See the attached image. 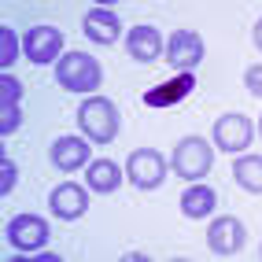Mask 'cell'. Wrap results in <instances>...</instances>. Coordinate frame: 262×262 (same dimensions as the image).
<instances>
[{"instance_id": "cell-1", "label": "cell", "mask_w": 262, "mask_h": 262, "mask_svg": "<svg viewBox=\"0 0 262 262\" xmlns=\"http://www.w3.org/2000/svg\"><path fill=\"white\" fill-rule=\"evenodd\" d=\"M118 122H122L118 107L107 96H89L78 107V129L85 133V141H93V144H111L118 137Z\"/></svg>"}, {"instance_id": "cell-2", "label": "cell", "mask_w": 262, "mask_h": 262, "mask_svg": "<svg viewBox=\"0 0 262 262\" xmlns=\"http://www.w3.org/2000/svg\"><path fill=\"white\" fill-rule=\"evenodd\" d=\"M56 81L67 93H96L100 81H103V71H100V63L93 56H85V52H67V56H59V63H56Z\"/></svg>"}, {"instance_id": "cell-3", "label": "cell", "mask_w": 262, "mask_h": 262, "mask_svg": "<svg viewBox=\"0 0 262 262\" xmlns=\"http://www.w3.org/2000/svg\"><path fill=\"white\" fill-rule=\"evenodd\" d=\"M173 173L185 181H200L203 173H211L214 166V148L203 141V137H185V141H178V148H173Z\"/></svg>"}, {"instance_id": "cell-4", "label": "cell", "mask_w": 262, "mask_h": 262, "mask_svg": "<svg viewBox=\"0 0 262 262\" xmlns=\"http://www.w3.org/2000/svg\"><path fill=\"white\" fill-rule=\"evenodd\" d=\"M166 170H170V163L155 148H137L129 159H126V173H129V181L141 188V192L159 188L166 181Z\"/></svg>"}, {"instance_id": "cell-5", "label": "cell", "mask_w": 262, "mask_h": 262, "mask_svg": "<svg viewBox=\"0 0 262 262\" xmlns=\"http://www.w3.org/2000/svg\"><path fill=\"white\" fill-rule=\"evenodd\" d=\"M244 244H248V229H244V222L236 214H222L207 225V248L222 258H233L244 251Z\"/></svg>"}, {"instance_id": "cell-6", "label": "cell", "mask_w": 262, "mask_h": 262, "mask_svg": "<svg viewBox=\"0 0 262 262\" xmlns=\"http://www.w3.org/2000/svg\"><path fill=\"white\" fill-rule=\"evenodd\" d=\"M8 244L23 255H33L48 244V222L41 214H19L8 222Z\"/></svg>"}, {"instance_id": "cell-7", "label": "cell", "mask_w": 262, "mask_h": 262, "mask_svg": "<svg viewBox=\"0 0 262 262\" xmlns=\"http://www.w3.org/2000/svg\"><path fill=\"white\" fill-rule=\"evenodd\" d=\"M203 52H207V45H203V37L196 30H173L163 56L170 59V67H178V71H192V67L203 63Z\"/></svg>"}, {"instance_id": "cell-8", "label": "cell", "mask_w": 262, "mask_h": 262, "mask_svg": "<svg viewBox=\"0 0 262 262\" xmlns=\"http://www.w3.org/2000/svg\"><path fill=\"white\" fill-rule=\"evenodd\" d=\"M214 144L222 148V151H244L251 141H255V126H251V118L248 115H222L218 122H214Z\"/></svg>"}, {"instance_id": "cell-9", "label": "cell", "mask_w": 262, "mask_h": 262, "mask_svg": "<svg viewBox=\"0 0 262 262\" xmlns=\"http://www.w3.org/2000/svg\"><path fill=\"white\" fill-rule=\"evenodd\" d=\"M23 52H26L30 63L48 67V63H56V56L63 52V33L56 26H33L23 37Z\"/></svg>"}, {"instance_id": "cell-10", "label": "cell", "mask_w": 262, "mask_h": 262, "mask_svg": "<svg viewBox=\"0 0 262 262\" xmlns=\"http://www.w3.org/2000/svg\"><path fill=\"white\" fill-rule=\"evenodd\" d=\"M48 211L59 222H78V218H85V211H89V192L81 185H74V181L56 185L52 196H48Z\"/></svg>"}, {"instance_id": "cell-11", "label": "cell", "mask_w": 262, "mask_h": 262, "mask_svg": "<svg viewBox=\"0 0 262 262\" xmlns=\"http://www.w3.org/2000/svg\"><path fill=\"white\" fill-rule=\"evenodd\" d=\"M192 89H196V74H192V71H181V74L166 78L163 85L148 89V93H144V103H148V107H173V103H181Z\"/></svg>"}, {"instance_id": "cell-12", "label": "cell", "mask_w": 262, "mask_h": 262, "mask_svg": "<svg viewBox=\"0 0 262 262\" xmlns=\"http://www.w3.org/2000/svg\"><path fill=\"white\" fill-rule=\"evenodd\" d=\"M126 52H129V59H137V63H155L166 52V45H163V37H159L155 26H133L126 33Z\"/></svg>"}, {"instance_id": "cell-13", "label": "cell", "mask_w": 262, "mask_h": 262, "mask_svg": "<svg viewBox=\"0 0 262 262\" xmlns=\"http://www.w3.org/2000/svg\"><path fill=\"white\" fill-rule=\"evenodd\" d=\"M89 144L93 141H85V137H59L56 144L48 148V159L56 163L59 170H78V166H85V163H93L89 159Z\"/></svg>"}, {"instance_id": "cell-14", "label": "cell", "mask_w": 262, "mask_h": 262, "mask_svg": "<svg viewBox=\"0 0 262 262\" xmlns=\"http://www.w3.org/2000/svg\"><path fill=\"white\" fill-rule=\"evenodd\" d=\"M81 30H85V37L96 41V45H115L118 33H122V19L107 8H93V11H85Z\"/></svg>"}, {"instance_id": "cell-15", "label": "cell", "mask_w": 262, "mask_h": 262, "mask_svg": "<svg viewBox=\"0 0 262 262\" xmlns=\"http://www.w3.org/2000/svg\"><path fill=\"white\" fill-rule=\"evenodd\" d=\"M85 185H89V192H100V196H115L118 185H122L118 163H111V159L89 163V166H85Z\"/></svg>"}, {"instance_id": "cell-16", "label": "cell", "mask_w": 262, "mask_h": 262, "mask_svg": "<svg viewBox=\"0 0 262 262\" xmlns=\"http://www.w3.org/2000/svg\"><path fill=\"white\" fill-rule=\"evenodd\" d=\"M214 203H218V192L211 185H200V181H192L185 192H181V214L185 218H207L214 211Z\"/></svg>"}, {"instance_id": "cell-17", "label": "cell", "mask_w": 262, "mask_h": 262, "mask_svg": "<svg viewBox=\"0 0 262 262\" xmlns=\"http://www.w3.org/2000/svg\"><path fill=\"white\" fill-rule=\"evenodd\" d=\"M233 181L251 192V196H262V155H244V159L233 163Z\"/></svg>"}, {"instance_id": "cell-18", "label": "cell", "mask_w": 262, "mask_h": 262, "mask_svg": "<svg viewBox=\"0 0 262 262\" xmlns=\"http://www.w3.org/2000/svg\"><path fill=\"white\" fill-rule=\"evenodd\" d=\"M19 52H23V37H19V33H15L11 26H4V30H0V67L8 71Z\"/></svg>"}, {"instance_id": "cell-19", "label": "cell", "mask_w": 262, "mask_h": 262, "mask_svg": "<svg viewBox=\"0 0 262 262\" xmlns=\"http://www.w3.org/2000/svg\"><path fill=\"white\" fill-rule=\"evenodd\" d=\"M19 122H23L19 103H0V137H11L19 129Z\"/></svg>"}, {"instance_id": "cell-20", "label": "cell", "mask_w": 262, "mask_h": 262, "mask_svg": "<svg viewBox=\"0 0 262 262\" xmlns=\"http://www.w3.org/2000/svg\"><path fill=\"white\" fill-rule=\"evenodd\" d=\"M0 103H19L23 100V85H19V78L15 74H0Z\"/></svg>"}, {"instance_id": "cell-21", "label": "cell", "mask_w": 262, "mask_h": 262, "mask_svg": "<svg viewBox=\"0 0 262 262\" xmlns=\"http://www.w3.org/2000/svg\"><path fill=\"white\" fill-rule=\"evenodd\" d=\"M15 178H19L15 163L11 159H0V196H11V192H15Z\"/></svg>"}, {"instance_id": "cell-22", "label": "cell", "mask_w": 262, "mask_h": 262, "mask_svg": "<svg viewBox=\"0 0 262 262\" xmlns=\"http://www.w3.org/2000/svg\"><path fill=\"white\" fill-rule=\"evenodd\" d=\"M244 85H248L251 96L262 100V63H255V67H248V71H244Z\"/></svg>"}, {"instance_id": "cell-23", "label": "cell", "mask_w": 262, "mask_h": 262, "mask_svg": "<svg viewBox=\"0 0 262 262\" xmlns=\"http://www.w3.org/2000/svg\"><path fill=\"white\" fill-rule=\"evenodd\" d=\"M255 45H258V48H262V19H258V23H255Z\"/></svg>"}, {"instance_id": "cell-24", "label": "cell", "mask_w": 262, "mask_h": 262, "mask_svg": "<svg viewBox=\"0 0 262 262\" xmlns=\"http://www.w3.org/2000/svg\"><path fill=\"white\" fill-rule=\"evenodd\" d=\"M258 133H262V118H258Z\"/></svg>"}, {"instance_id": "cell-25", "label": "cell", "mask_w": 262, "mask_h": 262, "mask_svg": "<svg viewBox=\"0 0 262 262\" xmlns=\"http://www.w3.org/2000/svg\"><path fill=\"white\" fill-rule=\"evenodd\" d=\"M258 258H262V248H258Z\"/></svg>"}]
</instances>
